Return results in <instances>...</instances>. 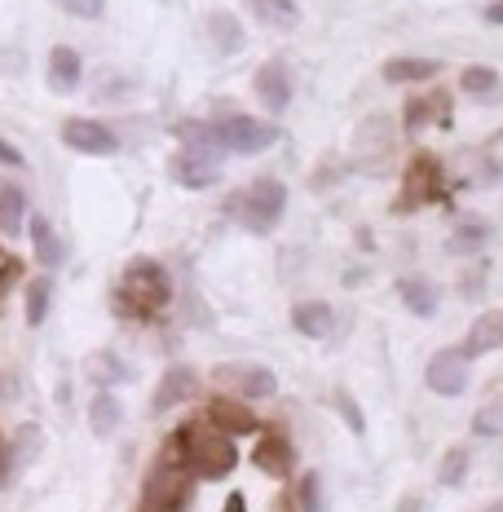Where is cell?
<instances>
[{
    "label": "cell",
    "mask_w": 503,
    "mask_h": 512,
    "mask_svg": "<svg viewBox=\"0 0 503 512\" xmlns=\"http://www.w3.org/2000/svg\"><path fill=\"white\" fill-rule=\"evenodd\" d=\"M168 305H173V279H168V270L159 261H151V256H133L111 292V309L120 318H128V323H151Z\"/></svg>",
    "instance_id": "6da1fadb"
},
{
    "label": "cell",
    "mask_w": 503,
    "mask_h": 512,
    "mask_svg": "<svg viewBox=\"0 0 503 512\" xmlns=\"http://www.w3.org/2000/svg\"><path fill=\"white\" fill-rule=\"evenodd\" d=\"M177 451L186 468L195 477H208V482H217V477H230L234 464H239V446H234V437L226 429H217V424L203 415V420L186 424V429L177 433Z\"/></svg>",
    "instance_id": "7a4b0ae2"
},
{
    "label": "cell",
    "mask_w": 503,
    "mask_h": 512,
    "mask_svg": "<svg viewBox=\"0 0 503 512\" xmlns=\"http://www.w3.org/2000/svg\"><path fill=\"white\" fill-rule=\"evenodd\" d=\"M195 495V473L186 468L177 446H168L164 455L151 464L142 482V499H137V512H181Z\"/></svg>",
    "instance_id": "3957f363"
},
{
    "label": "cell",
    "mask_w": 503,
    "mask_h": 512,
    "mask_svg": "<svg viewBox=\"0 0 503 512\" xmlns=\"http://www.w3.org/2000/svg\"><path fill=\"white\" fill-rule=\"evenodd\" d=\"M226 212L248 234H270L287 212V186L278 177H256L226 199Z\"/></svg>",
    "instance_id": "277c9868"
},
{
    "label": "cell",
    "mask_w": 503,
    "mask_h": 512,
    "mask_svg": "<svg viewBox=\"0 0 503 512\" xmlns=\"http://www.w3.org/2000/svg\"><path fill=\"white\" fill-rule=\"evenodd\" d=\"M393 155H398V128H393L389 115L362 120L358 133H353V164H358L362 173L380 177L393 168Z\"/></svg>",
    "instance_id": "5b68a950"
},
{
    "label": "cell",
    "mask_w": 503,
    "mask_h": 512,
    "mask_svg": "<svg viewBox=\"0 0 503 512\" xmlns=\"http://www.w3.org/2000/svg\"><path fill=\"white\" fill-rule=\"evenodd\" d=\"M217 128V146L226 155H265L278 142V124L274 120H256V115H226V120H212Z\"/></svg>",
    "instance_id": "8992f818"
},
{
    "label": "cell",
    "mask_w": 503,
    "mask_h": 512,
    "mask_svg": "<svg viewBox=\"0 0 503 512\" xmlns=\"http://www.w3.org/2000/svg\"><path fill=\"white\" fill-rule=\"evenodd\" d=\"M446 190V177H442V164H437L428 151L411 155V164L402 168V195L398 204H393V212H415V208H428L437 204Z\"/></svg>",
    "instance_id": "52a82bcc"
},
{
    "label": "cell",
    "mask_w": 503,
    "mask_h": 512,
    "mask_svg": "<svg viewBox=\"0 0 503 512\" xmlns=\"http://www.w3.org/2000/svg\"><path fill=\"white\" fill-rule=\"evenodd\" d=\"M45 455V429L40 424H18L14 433L0 442V490H14L18 477Z\"/></svg>",
    "instance_id": "ba28073f"
},
{
    "label": "cell",
    "mask_w": 503,
    "mask_h": 512,
    "mask_svg": "<svg viewBox=\"0 0 503 512\" xmlns=\"http://www.w3.org/2000/svg\"><path fill=\"white\" fill-rule=\"evenodd\" d=\"M212 380L243 402H265L278 393V376L270 367H261V362H226V367L212 371Z\"/></svg>",
    "instance_id": "9c48e42d"
},
{
    "label": "cell",
    "mask_w": 503,
    "mask_h": 512,
    "mask_svg": "<svg viewBox=\"0 0 503 512\" xmlns=\"http://www.w3.org/2000/svg\"><path fill=\"white\" fill-rule=\"evenodd\" d=\"M58 137H62V146L76 151V155H115L120 151V133L102 120H89V115H71V120H62Z\"/></svg>",
    "instance_id": "30bf717a"
},
{
    "label": "cell",
    "mask_w": 503,
    "mask_h": 512,
    "mask_svg": "<svg viewBox=\"0 0 503 512\" xmlns=\"http://www.w3.org/2000/svg\"><path fill=\"white\" fill-rule=\"evenodd\" d=\"M252 93L270 115H283L287 106H292V98H296L292 67H287L283 58H265L261 67H256V76H252Z\"/></svg>",
    "instance_id": "8fae6325"
},
{
    "label": "cell",
    "mask_w": 503,
    "mask_h": 512,
    "mask_svg": "<svg viewBox=\"0 0 503 512\" xmlns=\"http://www.w3.org/2000/svg\"><path fill=\"white\" fill-rule=\"evenodd\" d=\"M168 177H173L181 190H212L221 181V155L217 151H195V146H181V151L168 159Z\"/></svg>",
    "instance_id": "7c38bea8"
},
{
    "label": "cell",
    "mask_w": 503,
    "mask_h": 512,
    "mask_svg": "<svg viewBox=\"0 0 503 512\" xmlns=\"http://www.w3.org/2000/svg\"><path fill=\"white\" fill-rule=\"evenodd\" d=\"M468 358L464 354V345L459 349H437L433 358H428V367H424V384L437 393V398H459V393L468 389Z\"/></svg>",
    "instance_id": "4fadbf2b"
},
{
    "label": "cell",
    "mask_w": 503,
    "mask_h": 512,
    "mask_svg": "<svg viewBox=\"0 0 503 512\" xmlns=\"http://www.w3.org/2000/svg\"><path fill=\"white\" fill-rule=\"evenodd\" d=\"M199 393V376H195V367H168L164 376H159L155 384V393H151V415H168V411H177V407H186L190 398Z\"/></svg>",
    "instance_id": "5bb4252c"
},
{
    "label": "cell",
    "mask_w": 503,
    "mask_h": 512,
    "mask_svg": "<svg viewBox=\"0 0 503 512\" xmlns=\"http://www.w3.org/2000/svg\"><path fill=\"white\" fill-rule=\"evenodd\" d=\"M451 93L446 89H424V93H415L411 102H406V111H402V120L411 133H420V128L428 124H437V128H446L451 124Z\"/></svg>",
    "instance_id": "9a60e30c"
},
{
    "label": "cell",
    "mask_w": 503,
    "mask_h": 512,
    "mask_svg": "<svg viewBox=\"0 0 503 512\" xmlns=\"http://www.w3.org/2000/svg\"><path fill=\"white\" fill-rule=\"evenodd\" d=\"M45 80L53 93H76L84 84V58L76 45H53L49 49V67H45Z\"/></svg>",
    "instance_id": "2e32d148"
},
{
    "label": "cell",
    "mask_w": 503,
    "mask_h": 512,
    "mask_svg": "<svg viewBox=\"0 0 503 512\" xmlns=\"http://www.w3.org/2000/svg\"><path fill=\"white\" fill-rule=\"evenodd\" d=\"M208 420L217 424V429H226L230 437H243V433L261 429V420L252 415V407L243 398H234V393H221V398L208 402Z\"/></svg>",
    "instance_id": "e0dca14e"
},
{
    "label": "cell",
    "mask_w": 503,
    "mask_h": 512,
    "mask_svg": "<svg viewBox=\"0 0 503 512\" xmlns=\"http://www.w3.org/2000/svg\"><path fill=\"white\" fill-rule=\"evenodd\" d=\"M23 230L31 234V252H36V261L45 265V270H58V265L67 261V248H62L58 230H53V221L45 217V212H31Z\"/></svg>",
    "instance_id": "ac0fdd59"
},
{
    "label": "cell",
    "mask_w": 503,
    "mask_h": 512,
    "mask_svg": "<svg viewBox=\"0 0 503 512\" xmlns=\"http://www.w3.org/2000/svg\"><path fill=\"white\" fill-rule=\"evenodd\" d=\"M203 31H208L212 49L226 53V58H234V53H243V45H248V31H243L239 14H230V9H212L208 23H203Z\"/></svg>",
    "instance_id": "d6986e66"
},
{
    "label": "cell",
    "mask_w": 503,
    "mask_h": 512,
    "mask_svg": "<svg viewBox=\"0 0 503 512\" xmlns=\"http://www.w3.org/2000/svg\"><path fill=\"white\" fill-rule=\"evenodd\" d=\"M292 460H296L292 442H287L278 429H265L261 437H256V468H261V473L287 477V473H292Z\"/></svg>",
    "instance_id": "ffe728a7"
},
{
    "label": "cell",
    "mask_w": 503,
    "mask_h": 512,
    "mask_svg": "<svg viewBox=\"0 0 503 512\" xmlns=\"http://www.w3.org/2000/svg\"><path fill=\"white\" fill-rule=\"evenodd\" d=\"M495 349H503V309H486V314H477L473 327H468L464 354L481 358V354H495Z\"/></svg>",
    "instance_id": "44dd1931"
},
{
    "label": "cell",
    "mask_w": 503,
    "mask_h": 512,
    "mask_svg": "<svg viewBox=\"0 0 503 512\" xmlns=\"http://www.w3.org/2000/svg\"><path fill=\"white\" fill-rule=\"evenodd\" d=\"M398 301H402V309H411L415 318H433L437 305H442V292H437L433 279H424V274H402Z\"/></svg>",
    "instance_id": "7402d4cb"
},
{
    "label": "cell",
    "mask_w": 503,
    "mask_h": 512,
    "mask_svg": "<svg viewBox=\"0 0 503 512\" xmlns=\"http://www.w3.org/2000/svg\"><path fill=\"white\" fill-rule=\"evenodd\" d=\"M292 327L305 340H327L331 332H336V309H331L327 301H296L292 305Z\"/></svg>",
    "instance_id": "603a6c76"
},
{
    "label": "cell",
    "mask_w": 503,
    "mask_h": 512,
    "mask_svg": "<svg viewBox=\"0 0 503 512\" xmlns=\"http://www.w3.org/2000/svg\"><path fill=\"white\" fill-rule=\"evenodd\" d=\"M89 433L93 437H115L120 433V424H124V402L115 398V389H98L93 393V402H89Z\"/></svg>",
    "instance_id": "cb8c5ba5"
},
{
    "label": "cell",
    "mask_w": 503,
    "mask_h": 512,
    "mask_svg": "<svg viewBox=\"0 0 503 512\" xmlns=\"http://www.w3.org/2000/svg\"><path fill=\"white\" fill-rule=\"evenodd\" d=\"M27 226V190L18 181H0V234L14 239Z\"/></svg>",
    "instance_id": "d4e9b609"
},
{
    "label": "cell",
    "mask_w": 503,
    "mask_h": 512,
    "mask_svg": "<svg viewBox=\"0 0 503 512\" xmlns=\"http://www.w3.org/2000/svg\"><path fill=\"white\" fill-rule=\"evenodd\" d=\"M437 62L433 58H389L380 67V76L384 84H428V80H437Z\"/></svg>",
    "instance_id": "484cf974"
},
{
    "label": "cell",
    "mask_w": 503,
    "mask_h": 512,
    "mask_svg": "<svg viewBox=\"0 0 503 512\" xmlns=\"http://www.w3.org/2000/svg\"><path fill=\"white\" fill-rule=\"evenodd\" d=\"M459 89H464V98H473V102H495L503 93V76L495 67H481V62H473V67L459 71Z\"/></svg>",
    "instance_id": "4316f807"
},
{
    "label": "cell",
    "mask_w": 503,
    "mask_h": 512,
    "mask_svg": "<svg viewBox=\"0 0 503 512\" xmlns=\"http://www.w3.org/2000/svg\"><path fill=\"white\" fill-rule=\"evenodd\" d=\"M486 243H490V221L486 217H459L446 248H451L455 256H477Z\"/></svg>",
    "instance_id": "83f0119b"
},
{
    "label": "cell",
    "mask_w": 503,
    "mask_h": 512,
    "mask_svg": "<svg viewBox=\"0 0 503 512\" xmlns=\"http://www.w3.org/2000/svg\"><path fill=\"white\" fill-rule=\"evenodd\" d=\"M252 14L270 31H296L301 27V5L296 0H252Z\"/></svg>",
    "instance_id": "f1b7e54d"
},
{
    "label": "cell",
    "mask_w": 503,
    "mask_h": 512,
    "mask_svg": "<svg viewBox=\"0 0 503 512\" xmlns=\"http://www.w3.org/2000/svg\"><path fill=\"white\" fill-rule=\"evenodd\" d=\"M89 376L98 389H115V384H124V380H133V367L115 354V349H98V354L89 358Z\"/></svg>",
    "instance_id": "f546056e"
},
{
    "label": "cell",
    "mask_w": 503,
    "mask_h": 512,
    "mask_svg": "<svg viewBox=\"0 0 503 512\" xmlns=\"http://www.w3.org/2000/svg\"><path fill=\"white\" fill-rule=\"evenodd\" d=\"M49 305H53V279H49V274H36V279L27 283V292H23V318H27V327L45 323Z\"/></svg>",
    "instance_id": "4dcf8cb0"
},
{
    "label": "cell",
    "mask_w": 503,
    "mask_h": 512,
    "mask_svg": "<svg viewBox=\"0 0 503 512\" xmlns=\"http://www.w3.org/2000/svg\"><path fill=\"white\" fill-rule=\"evenodd\" d=\"M477 164H481V177H486L490 186H503V128H495V133L481 142Z\"/></svg>",
    "instance_id": "1f68e13d"
},
{
    "label": "cell",
    "mask_w": 503,
    "mask_h": 512,
    "mask_svg": "<svg viewBox=\"0 0 503 512\" xmlns=\"http://www.w3.org/2000/svg\"><path fill=\"white\" fill-rule=\"evenodd\" d=\"M464 477H468V446H451L442 455V464H437V486L455 490V486H464Z\"/></svg>",
    "instance_id": "d6a6232c"
},
{
    "label": "cell",
    "mask_w": 503,
    "mask_h": 512,
    "mask_svg": "<svg viewBox=\"0 0 503 512\" xmlns=\"http://www.w3.org/2000/svg\"><path fill=\"white\" fill-rule=\"evenodd\" d=\"M331 407H336V415L349 424V433H353V437L367 433V415L358 411V402H353V393H349V389H336V393H331Z\"/></svg>",
    "instance_id": "836d02e7"
},
{
    "label": "cell",
    "mask_w": 503,
    "mask_h": 512,
    "mask_svg": "<svg viewBox=\"0 0 503 512\" xmlns=\"http://www.w3.org/2000/svg\"><path fill=\"white\" fill-rule=\"evenodd\" d=\"M296 508L323 512V477L318 473H301V482H296Z\"/></svg>",
    "instance_id": "e575fe53"
},
{
    "label": "cell",
    "mask_w": 503,
    "mask_h": 512,
    "mask_svg": "<svg viewBox=\"0 0 503 512\" xmlns=\"http://www.w3.org/2000/svg\"><path fill=\"white\" fill-rule=\"evenodd\" d=\"M53 5H58L62 14L80 18V23H93V18L106 14V0H53Z\"/></svg>",
    "instance_id": "d590c367"
},
{
    "label": "cell",
    "mask_w": 503,
    "mask_h": 512,
    "mask_svg": "<svg viewBox=\"0 0 503 512\" xmlns=\"http://www.w3.org/2000/svg\"><path fill=\"white\" fill-rule=\"evenodd\" d=\"M128 93H133V80H128V76H106L102 89H93V98H98V102H124Z\"/></svg>",
    "instance_id": "8d00e7d4"
},
{
    "label": "cell",
    "mask_w": 503,
    "mask_h": 512,
    "mask_svg": "<svg viewBox=\"0 0 503 512\" xmlns=\"http://www.w3.org/2000/svg\"><path fill=\"white\" fill-rule=\"evenodd\" d=\"M0 164H5V168H14V173H18V168H27V155L18 151V146L9 142V137H0Z\"/></svg>",
    "instance_id": "74e56055"
},
{
    "label": "cell",
    "mask_w": 503,
    "mask_h": 512,
    "mask_svg": "<svg viewBox=\"0 0 503 512\" xmlns=\"http://www.w3.org/2000/svg\"><path fill=\"white\" fill-rule=\"evenodd\" d=\"M481 287H486V265H477V274L473 270L459 274V292H464V296H477Z\"/></svg>",
    "instance_id": "f35d334b"
},
{
    "label": "cell",
    "mask_w": 503,
    "mask_h": 512,
    "mask_svg": "<svg viewBox=\"0 0 503 512\" xmlns=\"http://www.w3.org/2000/svg\"><path fill=\"white\" fill-rule=\"evenodd\" d=\"M499 429H503V415H490V411H481L477 420H473V433H477V437H495Z\"/></svg>",
    "instance_id": "ab89813d"
},
{
    "label": "cell",
    "mask_w": 503,
    "mask_h": 512,
    "mask_svg": "<svg viewBox=\"0 0 503 512\" xmlns=\"http://www.w3.org/2000/svg\"><path fill=\"white\" fill-rule=\"evenodd\" d=\"M486 23L490 27H503V0H490V5H486Z\"/></svg>",
    "instance_id": "60d3db41"
},
{
    "label": "cell",
    "mask_w": 503,
    "mask_h": 512,
    "mask_svg": "<svg viewBox=\"0 0 503 512\" xmlns=\"http://www.w3.org/2000/svg\"><path fill=\"white\" fill-rule=\"evenodd\" d=\"M398 512H420V499H406V504H398Z\"/></svg>",
    "instance_id": "b9f144b4"
},
{
    "label": "cell",
    "mask_w": 503,
    "mask_h": 512,
    "mask_svg": "<svg viewBox=\"0 0 503 512\" xmlns=\"http://www.w3.org/2000/svg\"><path fill=\"white\" fill-rule=\"evenodd\" d=\"M226 512H248V508H243V499H230V504H226Z\"/></svg>",
    "instance_id": "7bdbcfd3"
},
{
    "label": "cell",
    "mask_w": 503,
    "mask_h": 512,
    "mask_svg": "<svg viewBox=\"0 0 503 512\" xmlns=\"http://www.w3.org/2000/svg\"><path fill=\"white\" fill-rule=\"evenodd\" d=\"M481 512H503V499H495V504H490V508H481Z\"/></svg>",
    "instance_id": "ee69618b"
},
{
    "label": "cell",
    "mask_w": 503,
    "mask_h": 512,
    "mask_svg": "<svg viewBox=\"0 0 503 512\" xmlns=\"http://www.w3.org/2000/svg\"><path fill=\"white\" fill-rule=\"evenodd\" d=\"M499 415H503V411H499Z\"/></svg>",
    "instance_id": "f6af8a7d"
}]
</instances>
